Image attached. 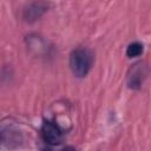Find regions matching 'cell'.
Returning a JSON list of instances; mask_svg holds the SVG:
<instances>
[{"label":"cell","instance_id":"obj_1","mask_svg":"<svg viewBox=\"0 0 151 151\" xmlns=\"http://www.w3.org/2000/svg\"><path fill=\"white\" fill-rule=\"evenodd\" d=\"M93 64V54L88 48L78 47L70 54V67L72 73L78 78H84L91 70Z\"/></svg>","mask_w":151,"mask_h":151},{"label":"cell","instance_id":"obj_2","mask_svg":"<svg viewBox=\"0 0 151 151\" xmlns=\"http://www.w3.org/2000/svg\"><path fill=\"white\" fill-rule=\"evenodd\" d=\"M149 74V65L145 61H138L133 64L126 74V84L129 88L139 90Z\"/></svg>","mask_w":151,"mask_h":151},{"label":"cell","instance_id":"obj_3","mask_svg":"<svg viewBox=\"0 0 151 151\" xmlns=\"http://www.w3.org/2000/svg\"><path fill=\"white\" fill-rule=\"evenodd\" d=\"M51 7V4L46 0H34L29 2L22 11V19L26 22H34L40 19Z\"/></svg>","mask_w":151,"mask_h":151},{"label":"cell","instance_id":"obj_4","mask_svg":"<svg viewBox=\"0 0 151 151\" xmlns=\"http://www.w3.org/2000/svg\"><path fill=\"white\" fill-rule=\"evenodd\" d=\"M41 137L46 144L54 146L63 142V131L57 124L45 122L41 126Z\"/></svg>","mask_w":151,"mask_h":151},{"label":"cell","instance_id":"obj_5","mask_svg":"<svg viewBox=\"0 0 151 151\" xmlns=\"http://www.w3.org/2000/svg\"><path fill=\"white\" fill-rule=\"evenodd\" d=\"M22 140L21 132L13 125H2L1 127V142L2 146L15 147Z\"/></svg>","mask_w":151,"mask_h":151},{"label":"cell","instance_id":"obj_6","mask_svg":"<svg viewBox=\"0 0 151 151\" xmlns=\"http://www.w3.org/2000/svg\"><path fill=\"white\" fill-rule=\"evenodd\" d=\"M144 52V46L142 42L139 41H133L131 42L127 48H126V55L129 58H134V57H139L140 54H143Z\"/></svg>","mask_w":151,"mask_h":151}]
</instances>
